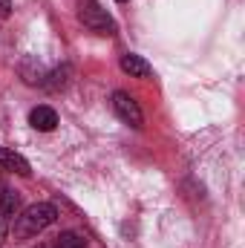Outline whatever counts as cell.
Listing matches in <instances>:
<instances>
[{"mask_svg": "<svg viewBox=\"0 0 245 248\" xmlns=\"http://www.w3.org/2000/svg\"><path fill=\"white\" fill-rule=\"evenodd\" d=\"M17 205H20V196H17L15 190H0V211H3V214H12V217H15Z\"/></svg>", "mask_w": 245, "mask_h": 248, "instance_id": "obj_7", "label": "cell"}, {"mask_svg": "<svg viewBox=\"0 0 245 248\" xmlns=\"http://www.w3.org/2000/svg\"><path fill=\"white\" fill-rule=\"evenodd\" d=\"M0 170H15L17 176H29V162L15 150L0 147Z\"/></svg>", "mask_w": 245, "mask_h": 248, "instance_id": "obj_4", "label": "cell"}, {"mask_svg": "<svg viewBox=\"0 0 245 248\" xmlns=\"http://www.w3.org/2000/svg\"><path fill=\"white\" fill-rule=\"evenodd\" d=\"M122 69L130 78H147V75H150V63L144 61V58H138V55H124Z\"/></svg>", "mask_w": 245, "mask_h": 248, "instance_id": "obj_6", "label": "cell"}, {"mask_svg": "<svg viewBox=\"0 0 245 248\" xmlns=\"http://www.w3.org/2000/svg\"><path fill=\"white\" fill-rule=\"evenodd\" d=\"M55 219H58L55 205H49V202H35V205H29V208L15 219V234H17V237H35V234H41L44 228H49Z\"/></svg>", "mask_w": 245, "mask_h": 248, "instance_id": "obj_1", "label": "cell"}, {"mask_svg": "<svg viewBox=\"0 0 245 248\" xmlns=\"http://www.w3.org/2000/svg\"><path fill=\"white\" fill-rule=\"evenodd\" d=\"M113 110H116V116H119L124 124L141 127V107L136 104L133 95H127V93H113Z\"/></svg>", "mask_w": 245, "mask_h": 248, "instance_id": "obj_3", "label": "cell"}, {"mask_svg": "<svg viewBox=\"0 0 245 248\" xmlns=\"http://www.w3.org/2000/svg\"><path fill=\"white\" fill-rule=\"evenodd\" d=\"M41 248H55V246H41Z\"/></svg>", "mask_w": 245, "mask_h": 248, "instance_id": "obj_9", "label": "cell"}, {"mask_svg": "<svg viewBox=\"0 0 245 248\" xmlns=\"http://www.w3.org/2000/svg\"><path fill=\"white\" fill-rule=\"evenodd\" d=\"M119 3H127V0H119Z\"/></svg>", "mask_w": 245, "mask_h": 248, "instance_id": "obj_10", "label": "cell"}, {"mask_svg": "<svg viewBox=\"0 0 245 248\" xmlns=\"http://www.w3.org/2000/svg\"><path fill=\"white\" fill-rule=\"evenodd\" d=\"M55 248H87V246H84V240H81L78 234H61L58 243H55Z\"/></svg>", "mask_w": 245, "mask_h": 248, "instance_id": "obj_8", "label": "cell"}, {"mask_svg": "<svg viewBox=\"0 0 245 248\" xmlns=\"http://www.w3.org/2000/svg\"><path fill=\"white\" fill-rule=\"evenodd\" d=\"M29 124H32L35 130H41V133H49V130H55L58 116H55L52 107H35V110L29 113Z\"/></svg>", "mask_w": 245, "mask_h": 248, "instance_id": "obj_5", "label": "cell"}, {"mask_svg": "<svg viewBox=\"0 0 245 248\" xmlns=\"http://www.w3.org/2000/svg\"><path fill=\"white\" fill-rule=\"evenodd\" d=\"M78 20L95 35H113L116 32L113 17L107 15V9H101L98 0H78Z\"/></svg>", "mask_w": 245, "mask_h": 248, "instance_id": "obj_2", "label": "cell"}]
</instances>
